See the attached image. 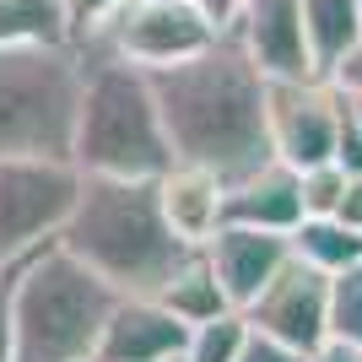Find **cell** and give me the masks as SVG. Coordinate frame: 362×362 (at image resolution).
Masks as SVG:
<instances>
[{
  "instance_id": "cell-1",
  "label": "cell",
  "mask_w": 362,
  "mask_h": 362,
  "mask_svg": "<svg viewBox=\"0 0 362 362\" xmlns=\"http://www.w3.org/2000/svg\"><path fill=\"white\" fill-rule=\"evenodd\" d=\"M146 76L157 114H163V136L179 163H200L233 184L271 157V141H265V87L271 81L238 49L233 33H222L211 49H200L189 60Z\"/></svg>"
},
{
  "instance_id": "cell-2",
  "label": "cell",
  "mask_w": 362,
  "mask_h": 362,
  "mask_svg": "<svg viewBox=\"0 0 362 362\" xmlns=\"http://www.w3.org/2000/svg\"><path fill=\"white\" fill-rule=\"evenodd\" d=\"M54 243L119 298H151L168 271L189 255V243H179L163 222L157 179H92V173H81V195Z\"/></svg>"
},
{
  "instance_id": "cell-3",
  "label": "cell",
  "mask_w": 362,
  "mask_h": 362,
  "mask_svg": "<svg viewBox=\"0 0 362 362\" xmlns=\"http://www.w3.org/2000/svg\"><path fill=\"white\" fill-rule=\"evenodd\" d=\"M119 292L71 259L60 243H38L33 255L6 265V308H11V362H92L98 335Z\"/></svg>"
},
{
  "instance_id": "cell-4",
  "label": "cell",
  "mask_w": 362,
  "mask_h": 362,
  "mask_svg": "<svg viewBox=\"0 0 362 362\" xmlns=\"http://www.w3.org/2000/svg\"><path fill=\"white\" fill-rule=\"evenodd\" d=\"M81 108H76L71 163L92 179H157L173 163L151 76L114 54H81Z\"/></svg>"
},
{
  "instance_id": "cell-5",
  "label": "cell",
  "mask_w": 362,
  "mask_h": 362,
  "mask_svg": "<svg viewBox=\"0 0 362 362\" xmlns=\"http://www.w3.org/2000/svg\"><path fill=\"white\" fill-rule=\"evenodd\" d=\"M81 49H0V157H71L81 108Z\"/></svg>"
},
{
  "instance_id": "cell-6",
  "label": "cell",
  "mask_w": 362,
  "mask_h": 362,
  "mask_svg": "<svg viewBox=\"0 0 362 362\" xmlns=\"http://www.w3.org/2000/svg\"><path fill=\"white\" fill-rule=\"evenodd\" d=\"M81 195V168L71 157H0V265L60 238Z\"/></svg>"
},
{
  "instance_id": "cell-7",
  "label": "cell",
  "mask_w": 362,
  "mask_h": 362,
  "mask_svg": "<svg viewBox=\"0 0 362 362\" xmlns=\"http://www.w3.org/2000/svg\"><path fill=\"white\" fill-rule=\"evenodd\" d=\"M216 38L222 33L206 22L195 0H124L81 44V54H114L141 71H163V65H179L200 49H211Z\"/></svg>"
},
{
  "instance_id": "cell-8",
  "label": "cell",
  "mask_w": 362,
  "mask_h": 362,
  "mask_svg": "<svg viewBox=\"0 0 362 362\" xmlns=\"http://www.w3.org/2000/svg\"><path fill=\"white\" fill-rule=\"evenodd\" d=\"M335 136H341V92L325 76L265 87V141L276 163H287L292 173L335 163Z\"/></svg>"
},
{
  "instance_id": "cell-9",
  "label": "cell",
  "mask_w": 362,
  "mask_h": 362,
  "mask_svg": "<svg viewBox=\"0 0 362 362\" xmlns=\"http://www.w3.org/2000/svg\"><path fill=\"white\" fill-rule=\"evenodd\" d=\"M243 314H249V325L259 335H271V341H281L292 351H314L330 335V276L292 255L281 265V276Z\"/></svg>"
},
{
  "instance_id": "cell-10",
  "label": "cell",
  "mask_w": 362,
  "mask_h": 362,
  "mask_svg": "<svg viewBox=\"0 0 362 362\" xmlns=\"http://www.w3.org/2000/svg\"><path fill=\"white\" fill-rule=\"evenodd\" d=\"M233 38L265 81H308L319 76L308 33H303V0H243Z\"/></svg>"
},
{
  "instance_id": "cell-11",
  "label": "cell",
  "mask_w": 362,
  "mask_h": 362,
  "mask_svg": "<svg viewBox=\"0 0 362 362\" xmlns=\"http://www.w3.org/2000/svg\"><path fill=\"white\" fill-rule=\"evenodd\" d=\"M206 259H211L227 303H233V308H249V303L281 276V265L292 259V238L287 233H265V227L222 222L216 238L206 243Z\"/></svg>"
},
{
  "instance_id": "cell-12",
  "label": "cell",
  "mask_w": 362,
  "mask_h": 362,
  "mask_svg": "<svg viewBox=\"0 0 362 362\" xmlns=\"http://www.w3.org/2000/svg\"><path fill=\"white\" fill-rule=\"evenodd\" d=\"M189 325L173 319L157 298H114L98 335V362H168L184 357Z\"/></svg>"
},
{
  "instance_id": "cell-13",
  "label": "cell",
  "mask_w": 362,
  "mask_h": 362,
  "mask_svg": "<svg viewBox=\"0 0 362 362\" xmlns=\"http://www.w3.org/2000/svg\"><path fill=\"white\" fill-rule=\"evenodd\" d=\"M157 206L163 222L173 227V238L189 249H206L216 238V227L227 222V179L200 163H173L157 173Z\"/></svg>"
},
{
  "instance_id": "cell-14",
  "label": "cell",
  "mask_w": 362,
  "mask_h": 362,
  "mask_svg": "<svg viewBox=\"0 0 362 362\" xmlns=\"http://www.w3.org/2000/svg\"><path fill=\"white\" fill-rule=\"evenodd\" d=\"M227 222L265 227V233H292L303 222V189L298 173L287 163L265 157L259 168H249L243 179L227 184Z\"/></svg>"
},
{
  "instance_id": "cell-15",
  "label": "cell",
  "mask_w": 362,
  "mask_h": 362,
  "mask_svg": "<svg viewBox=\"0 0 362 362\" xmlns=\"http://www.w3.org/2000/svg\"><path fill=\"white\" fill-rule=\"evenodd\" d=\"M151 298L163 303L173 319H184V325H200V319H216V314L233 308L227 292H222V281H216V271H211V259H206V249H189Z\"/></svg>"
},
{
  "instance_id": "cell-16",
  "label": "cell",
  "mask_w": 362,
  "mask_h": 362,
  "mask_svg": "<svg viewBox=\"0 0 362 362\" xmlns=\"http://www.w3.org/2000/svg\"><path fill=\"white\" fill-rule=\"evenodd\" d=\"M287 238H292V255H298L303 265L325 271V276H341L346 265L362 259V233L346 227L341 216H303Z\"/></svg>"
},
{
  "instance_id": "cell-17",
  "label": "cell",
  "mask_w": 362,
  "mask_h": 362,
  "mask_svg": "<svg viewBox=\"0 0 362 362\" xmlns=\"http://www.w3.org/2000/svg\"><path fill=\"white\" fill-rule=\"evenodd\" d=\"M303 33H308L319 76H330V65L362 38V6L357 0H303Z\"/></svg>"
},
{
  "instance_id": "cell-18",
  "label": "cell",
  "mask_w": 362,
  "mask_h": 362,
  "mask_svg": "<svg viewBox=\"0 0 362 362\" xmlns=\"http://www.w3.org/2000/svg\"><path fill=\"white\" fill-rule=\"evenodd\" d=\"M22 44H71L65 0H0V49Z\"/></svg>"
},
{
  "instance_id": "cell-19",
  "label": "cell",
  "mask_w": 362,
  "mask_h": 362,
  "mask_svg": "<svg viewBox=\"0 0 362 362\" xmlns=\"http://www.w3.org/2000/svg\"><path fill=\"white\" fill-rule=\"evenodd\" d=\"M249 335H255L249 314H243V308H227V314H216V319L189 325L184 357H189V362H238L243 346H249Z\"/></svg>"
},
{
  "instance_id": "cell-20",
  "label": "cell",
  "mask_w": 362,
  "mask_h": 362,
  "mask_svg": "<svg viewBox=\"0 0 362 362\" xmlns=\"http://www.w3.org/2000/svg\"><path fill=\"white\" fill-rule=\"evenodd\" d=\"M330 335L362 346V259L330 276Z\"/></svg>"
},
{
  "instance_id": "cell-21",
  "label": "cell",
  "mask_w": 362,
  "mask_h": 362,
  "mask_svg": "<svg viewBox=\"0 0 362 362\" xmlns=\"http://www.w3.org/2000/svg\"><path fill=\"white\" fill-rule=\"evenodd\" d=\"M298 189H303V216H335L341 189H346V173L335 163H314V168L298 173Z\"/></svg>"
},
{
  "instance_id": "cell-22",
  "label": "cell",
  "mask_w": 362,
  "mask_h": 362,
  "mask_svg": "<svg viewBox=\"0 0 362 362\" xmlns=\"http://www.w3.org/2000/svg\"><path fill=\"white\" fill-rule=\"evenodd\" d=\"M119 6H124V0H65V16H71V44L81 49L92 33L108 22V16L119 11Z\"/></svg>"
},
{
  "instance_id": "cell-23",
  "label": "cell",
  "mask_w": 362,
  "mask_h": 362,
  "mask_svg": "<svg viewBox=\"0 0 362 362\" xmlns=\"http://www.w3.org/2000/svg\"><path fill=\"white\" fill-rule=\"evenodd\" d=\"M335 168H341V173H362V130L346 119V98H341V136H335Z\"/></svg>"
},
{
  "instance_id": "cell-24",
  "label": "cell",
  "mask_w": 362,
  "mask_h": 362,
  "mask_svg": "<svg viewBox=\"0 0 362 362\" xmlns=\"http://www.w3.org/2000/svg\"><path fill=\"white\" fill-rule=\"evenodd\" d=\"M325 81H330L335 92H346V98H357V92H362V38L330 65V76H325Z\"/></svg>"
},
{
  "instance_id": "cell-25",
  "label": "cell",
  "mask_w": 362,
  "mask_h": 362,
  "mask_svg": "<svg viewBox=\"0 0 362 362\" xmlns=\"http://www.w3.org/2000/svg\"><path fill=\"white\" fill-rule=\"evenodd\" d=\"M238 362H303V351H292V346H281V341H271V335H259V330H255Z\"/></svg>"
},
{
  "instance_id": "cell-26",
  "label": "cell",
  "mask_w": 362,
  "mask_h": 362,
  "mask_svg": "<svg viewBox=\"0 0 362 362\" xmlns=\"http://www.w3.org/2000/svg\"><path fill=\"white\" fill-rule=\"evenodd\" d=\"M335 216L362 233V173H346V189H341V206H335Z\"/></svg>"
},
{
  "instance_id": "cell-27",
  "label": "cell",
  "mask_w": 362,
  "mask_h": 362,
  "mask_svg": "<svg viewBox=\"0 0 362 362\" xmlns=\"http://www.w3.org/2000/svg\"><path fill=\"white\" fill-rule=\"evenodd\" d=\"M303 362H357V346L341 341V335H325L314 351H303Z\"/></svg>"
},
{
  "instance_id": "cell-28",
  "label": "cell",
  "mask_w": 362,
  "mask_h": 362,
  "mask_svg": "<svg viewBox=\"0 0 362 362\" xmlns=\"http://www.w3.org/2000/svg\"><path fill=\"white\" fill-rule=\"evenodd\" d=\"M200 11H206V22H211L216 33H233V22H238L243 11V0H195Z\"/></svg>"
},
{
  "instance_id": "cell-29",
  "label": "cell",
  "mask_w": 362,
  "mask_h": 362,
  "mask_svg": "<svg viewBox=\"0 0 362 362\" xmlns=\"http://www.w3.org/2000/svg\"><path fill=\"white\" fill-rule=\"evenodd\" d=\"M16 346H11V308H6V276H0V362H11Z\"/></svg>"
},
{
  "instance_id": "cell-30",
  "label": "cell",
  "mask_w": 362,
  "mask_h": 362,
  "mask_svg": "<svg viewBox=\"0 0 362 362\" xmlns=\"http://www.w3.org/2000/svg\"><path fill=\"white\" fill-rule=\"evenodd\" d=\"M341 98H346V92H341ZM346 119L362 130V92H357V98H346Z\"/></svg>"
},
{
  "instance_id": "cell-31",
  "label": "cell",
  "mask_w": 362,
  "mask_h": 362,
  "mask_svg": "<svg viewBox=\"0 0 362 362\" xmlns=\"http://www.w3.org/2000/svg\"><path fill=\"white\" fill-rule=\"evenodd\" d=\"M168 362H189V357H168Z\"/></svg>"
},
{
  "instance_id": "cell-32",
  "label": "cell",
  "mask_w": 362,
  "mask_h": 362,
  "mask_svg": "<svg viewBox=\"0 0 362 362\" xmlns=\"http://www.w3.org/2000/svg\"><path fill=\"white\" fill-rule=\"evenodd\" d=\"M357 362H362V346H357Z\"/></svg>"
},
{
  "instance_id": "cell-33",
  "label": "cell",
  "mask_w": 362,
  "mask_h": 362,
  "mask_svg": "<svg viewBox=\"0 0 362 362\" xmlns=\"http://www.w3.org/2000/svg\"><path fill=\"white\" fill-rule=\"evenodd\" d=\"M92 362H98V357H92Z\"/></svg>"
},
{
  "instance_id": "cell-34",
  "label": "cell",
  "mask_w": 362,
  "mask_h": 362,
  "mask_svg": "<svg viewBox=\"0 0 362 362\" xmlns=\"http://www.w3.org/2000/svg\"><path fill=\"white\" fill-rule=\"evenodd\" d=\"M357 6H362V0H357Z\"/></svg>"
}]
</instances>
